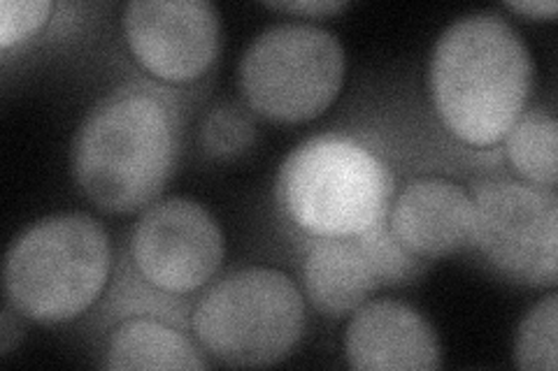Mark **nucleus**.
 Here are the masks:
<instances>
[{"mask_svg": "<svg viewBox=\"0 0 558 371\" xmlns=\"http://www.w3.org/2000/svg\"><path fill=\"white\" fill-rule=\"evenodd\" d=\"M201 135L209 153L231 158L254 143V123L235 104H219L205 116Z\"/></svg>", "mask_w": 558, "mask_h": 371, "instance_id": "nucleus-16", "label": "nucleus"}, {"mask_svg": "<svg viewBox=\"0 0 558 371\" xmlns=\"http://www.w3.org/2000/svg\"><path fill=\"white\" fill-rule=\"evenodd\" d=\"M112 249L105 227L80 211L51 214L26 227L5 256L10 307L38 323L82 316L108 286Z\"/></svg>", "mask_w": 558, "mask_h": 371, "instance_id": "nucleus-4", "label": "nucleus"}, {"mask_svg": "<svg viewBox=\"0 0 558 371\" xmlns=\"http://www.w3.org/2000/svg\"><path fill=\"white\" fill-rule=\"evenodd\" d=\"M387 223L396 242L418 260L442 258L473 244V196L445 176H416L396 196Z\"/></svg>", "mask_w": 558, "mask_h": 371, "instance_id": "nucleus-12", "label": "nucleus"}, {"mask_svg": "<svg viewBox=\"0 0 558 371\" xmlns=\"http://www.w3.org/2000/svg\"><path fill=\"white\" fill-rule=\"evenodd\" d=\"M508 8L517 14L533 16V20H551L558 12V5L554 0H521V3H508Z\"/></svg>", "mask_w": 558, "mask_h": 371, "instance_id": "nucleus-19", "label": "nucleus"}, {"mask_svg": "<svg viewBox=\"0 0 558 371\" xmlns=\"http://www.w3.org/2000/svg\"><path fill=\"white\" fill-rule=\"evenodd\" d=\"M505 149L523 182L554 190L558 170V123L551 114L545 110L523 112L510 133L505 135Z\"/></svg>", "mask_w": 558, "mask_h": 371, "instance_id": "nucleus-14", "label": "nucleus"}, {"mask_svg": "<svg viewBox=\"0 0 558 371\" xmlns=\"http://www.w3.org/2000/svg\"><path fill=\"white\" fill-rule=\"evenodd\" d=\"M393 176L381 158L347 135L295 147L277 174L284 217L317 239L354 237L387 219Z\"/></svg>", "mask_w": 558, "mask_h": 371, "instance_id": "nucleus-3", "label": "nucleus"}, {"mask_svg": "<svg viewBox=\"0 0 558 371\" xmlns=\"http://www.w3.org/2000/svg\"><path fill=\"white\" fill-rule=\"evenodd\" d=\"M133 262L149 286L170 295L203 288L223 262V235L209 211L189 198H168L140 217Z\"/></svg>", "mask_w": 558, "mask_h": 371, "instance_id": "nucleus-8", "label": "nucleus"}, {"mask_svg": "<svg viewBox=\"0 0 558 371\" xmlns=\"http://www.w3.org/2000/svg\"><path fill=\"white\" fill-rule=\"evenodd\" d=\"M266 8L322 20V16H330L347 10L349 3L347 0H289V3H266Z\"/></svg>", "mask_w": 558, "mask_h": 371, "instance_id": "nucleus-18", "label": "nucleus"}, {"mask_svg": "<svg viewBox=\"0 0 558 371\" xmlns=\"http://www.w3.org/2000/svg\"><path fill=\"white\" fill-rule=\"evenodd\" d=\"M344 358L361 371H426L442 364L430 323L396 299H375L352 313L344 330Z\"/></svg>", "mask_w": 558, "mask_h": 371, "instance_id": "nucleus-11", "label": "nucleus"}, {"mask_svg": "<svg viewBox=\"0 0 558 371\" xmlns=\"http://www.w3.org/2000/svg\"><path fill=\"white\" fill-rule=\"evenodd\" d=\"M422 260L391 235L387 219L354 237L319 239L305 258V290L314 309L330 318L354 313L381 286L405 284Z\"/></svg>", "mask_w": 558, "mask_h": 371, "instance_id": "nucleus-9", "label": "nucleus"}, {"mask_svg": "<svg viewBox=\"0 0 558 371\" xmlns=\"http://www.w3.org/2000/svg\"><path fill=\"white\" fill-rule=\"evenodd\" d=\"M22 339V327L14 321V316L10 309L3 311V323H0V353L8 356L12 346Z\"/></svg>", "mask_w": 558, "mask_h": 371, "instance_id": "nucleus-20", "label": "nucleus"}, {"mask_svg": "<svg viewBox=\"0 0 558 371\" xmlns=\"http://www.w3.org/2000/svg\"><path fill=\"white\" fill-rule=\"evenodd\" d=\"M105 367L126 369H205L186 334L154 318H131L114 327L105 348Z\"/></svg>", "mask_w": 558, "mask_h": 371, "instance_id": "nucleus-13", "label": "nucleus"}, {"mask_svg": "<svg viewBox=\"0 0 558 371\" xmlns=\"http://www.w3.org/2000/svg\"><path fill=\"white\" fill-rule=\"evenodd\" d=\"M54 5L49 0H3L0 3V47L10 49L40 33Z\"/></svg>", "mask_w": 558, "mask_h": 371, "instance_id": "nucleus-17", "label": "nucleus"}, {"mask_svg": "<svg viewBox=\"0 0 558 371\" xmlns=\"http://www.w3.org/2000/svg\"><path fill=\"white\" fill-rule=\"evenodd\" d=\"M473 244L494 268L526 286L558 281V198L517 180H484L475 193Z\"/></svg>", "mask_w": 558, "mask_h": 371, "instance_id": "nucleus-7", "label": "nucleus"}, {"mask_svg": "<svg viewBox=\"0 0 558 371\" xmlns=\"http://www.w3.org/2000/svg\"><path fill=\"white\" fill-rule=\"evenodd\" d=\"M178 156V110L154 88L133 86L86 114L73 143V174L98 209L131 214L161 196Z\"/></svg>", "mask_w": 558, "mask_h": 371, "instance_id": "nucleus-2", "label": "nucleus"}, {"mask_svg": "<svg viewBox=\"0 0 558 371\" xmlns=\"http://www.w3.org/2000/svg\"><path fill=\"white\" fill-rule=\"evenodd\" d=\"M558 295H547L523 318L514 339V364L526 371H556L558 367Z\"/></svg>", "mask_w": 558, "mask_h": 371, "instance_id": "nucleus-15", "label": "nucleus"}, {"mask_svg": "<svg viewBox=\"0 0 558 371\" xmlns=\"http://www.w3.org/2000/svg\"><path fill=\"white\" fill-rule=\"evenodd\" d=\"M344 82V49L314 24H275L260 30L240 61V88L250 108L279 123L324 114Z\"/></svg>", "mask_w": 558, "mask_h": 371, "instance_id": "nucleus-6", "label": "nucleus"}, {"mask_svg": "<svg viewBox=\"0 0 558 371\" xmlns=\"http://www.w3.org/2000/svg\"><path fill=\"white\" fill-rule=\"evenodd\" d=\"M133 59L168 84L201 79L219 51V14L207 0H133L124 8Z\"/></svg>", "mask_w": 558, "mask_h": 371, "instance_id": "nucleus-10", "label": "nucleus"}, {"mask_svg": "<svg viewBox=\"0 0 558 371\" xmlns=\"http://www.w3.org/2000/svg\"><path fill=\"white\" fill-rule=\"evenodd\" d=\"M531 51L496 12L453 22L433 49L430 94L445 128L470 147H494L526 112Z\"/></svg>", "mask_w": 558, "mask_h": 371, "instance_id": "nucleus-1", "label": "nucleus"}, {"mask_svg": "<svg viewBox=\"0 0 558 371\" xmlns=\"http://www.w3.org/2000/svg\"><path fill=\"white\" fill-rule=\"evenodd\" d=\"M194 334L215 360L268 367L291 356L305 330V299L272 268H244L223 276L194 309Z\"/></svg>", "mask_w": 558, "mask_h": 371, "instance_id": "nucleus-5", "label": "nucleus"}]
</instances>
